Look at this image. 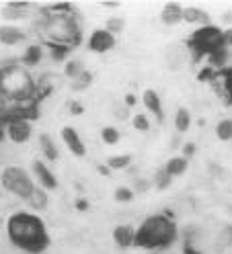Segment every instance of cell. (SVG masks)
<instances>
[{
	"instance_id": "obj_24",
	"label": "cell",
	"mask_w": 232,
	"mask_h": 254,
	"mask_svg": "<svg viewBox=\"0 0 232 254\" xmlns=\"http://www.w3.org/2000/svg\"><path fill=\"white\" fill-rule=\"evenodd\" d=\"M84 70H86L84 64L80 60H76V58L66 60V64H64V76L68 78V80H76V78H78Z\"/></svg>"
},
{
	"instance_id": "obj_18",
	"label": "cell",
	"mask_w": 232,
	"mask_h": 254,
	"mask_svg": "<svg viewBox=\"0 0 232 254\" xmlns=\"http://www.w3.org/2000/svg\"><path fill=\"white\" fill-rule=\"evenodd\" d=\"M183 21L189 23V25H210V12L199 8V6H185L183 8Z\"/></svg>"
},
{
	"instance_id": "obj_42",
	"label": "cell",
	"mask_w": 232,
	"mask_h": 254,
	"mask_svg": "<svg viewBox=\"0 0 232 254\" xmlns=\"http://www.w3.org/2000/svg\"><path fill=\"white\" fill-rule=\"evenodd\" d=\"M183 250H185V254H204V252H199V250H195L191 244H185L183 246Z\"/></svg>"
},
{
	"instance_id": "obj_26",
	"label": "cell",
	"mask_w": 232,
	"mask_h": 254,
	"mask_svg": "<svg viewBox=\"0 0 232 254\" xmlns=\"http://www.w3.org/2000/svg\"><path fill=\"white\" fill-rule=\"evenodd\" d=\"M152 185L156 187L158 190H166L168 187L173 185V177L168 174L164 168H158L156 172H154V179H152Z\"/></svg>"
},
{
	"instance_id": "obj_38",
	"label": "cell",
	"mask_w": 232,
	"mask_h": 254,
	"mask_svg": "<svg viewBox=\"0 0 232 254\" xmlns=\"http://www.w3.org/2000/svg\"><path fill=\"white\" fill-rule=\"evenodd\" d=\"M222 43H224V47L232 50V27H228L226 31H222Z\"/></svg>"
},
{
	"instance_id": "obj_30",
	"label": "cell",
	"mask_w": 232,
	"mask_h": 254,
	"mask_svg": "<svg viewBox=\"0 0 232 254\" xmlns=\"http://www.w3.org/2000/svg\"><path fill=\"white\" fill-rule=\"evenodd\" d=\"M92 84V74L88 70H84L76 80H72V90H86Z\"/></svg>"
},
{
	"instance_id": "obj_7",
	"label": "cell",
	"mask_w": 232,
	"mask_h": 254,
	"mask_svg": "<svg viewBox=\"0 0 232 254\" xmlns=\"http://www.w3.org/2000/svg\"><path fill=\"white\" fill-rule=\"evenodd\" d=\"M33 14V2L29 0H10L0 8V17L6 21H27Z\"/></svg>"
},
{
	"instance_id": "obj_20",
	"label": "cell",
	"mask_w": 232,
	"mask_h": 254,
	"mask_svg": "<svg viewBox=\"0 0 232 254\" xmlns=\"http://www.w3.org/2000/svg\"><path fill=\"white\" fill-rule=\"evenodd\" d=\"M162 168L171 174L173 179L175 177H183V174L187 172V168H189V160L187 158H183V156H173V158H168Z\"/></svg>"
},
{
	"instance_id": "obj_34",
	"label": "cell",
	"mask_w": 232,
	"mask_h": 254,
	"mask_svg": "<svg viewBox=\"0 0 232 254\" xmlns=\"http://www.w3.org/2000/svg\"><path fill=\"white\" fill-rule=\"evenodd\" d=\"M113 115H115V119H119V121H128V119H130V109H128L126 105H115V107H113Z\"/></svg>"
},
{
	"instance_id": "obj_23",
	"label": "cell",
	"mask_w": 232,
	"mask_h": 254,
	"mask_svg": "<svg viewBox=\"0 0 232 254\" xmlns=\"http://www.w3.org/2000/svg\"><path fill=\"white\" fill-rule=\"evenodd\" d=\"M132 154H115V156H109L107 158V168H109L111 172H115V170H126V168H130V164H132Z\"/></svg>"
},
{
	"instance_id": "obj_21",
	"label": "cell",
	"mask_w": 232,
	"mask_h": 254,
	"mask_svg": "<svg viewBox=\"0 0 232 254\" xmlns=\"http://www.w3.org/2000/svg\"><path fill=\"white\" fill-rule=\"evenodd\" d=\"M191 127V113L187 107H179L175 111V129L177 133H187Z\"/></svg>"
},
{
	"instance_id": "obj_36",
	"label": "cell",
	"mask_w": 232,
	"mask_h": 254,
	"mask_svg": "<svg viewBox=\"0 0 232 254\" xmlns=\"http://www.w3.org/2000/svg\"><path fill=\"white\" fill-rule=\"evenodd\" d=\"M181 152H183L181 156H183V158H187V160H189V158L197 152V144H193V141H187V144H183V146H181Z\"/></svg>"
},
{
	"instance_id": "obj_3",
	"label": "cell",
	"mask_w": 232,
	"mask_h": 254,
	"mask_svg": "<svg viewBox=\"0 0 232 254\" xmlns=\"http://www.w3.org/2000/svg\"><path fill=\"white\" fill-rule=\"evenodd\" d=\"M0 99L4 103H35L37 80L19 62L0 64Z\"/></svg>"
},
{
	"instance_id": "obj_25",
	"label": "cell",
	"mask_w": 232,
	"mask_h": 254,
	"mask_svg": "<svg viewBox=\"0 0 232 254\" xmlns=\"http://www.w3.org/2000/svg\"><path fill=\"white\" fill-rule=\"evenodd\" d=\"M101 139H103V144H107V146H115V144H119L121 133H119L117 127H113V125H105L103 129H101Z\"/></svg>"
},
{
	"instance_id": "obj_31",
	"label": "cell",
	"mask_w": 232,
	"mask_h": 254,
	"mask_svg": "<svg viewBox=\"0 0 232 254\" xmlns=\"http://www.w3.org/2000/svg\"><path fill=\"white\" fill-rule=\"evenodd\" d=\"M132 125H134L136 131H150V127H152L148 115H144V113L134 115V117H132Z\"/></svg>"
},
{
	"instance_id": "obj_46",
	"label": "cell",
	"mask_w": 232,
	"mask_h": 254,
	"mask_svg": "<svg viewBox=\"0 0 232 254\" xmlns=\"http://www.w3.org/2000/svg\"><path fill=\"white\" fill-rule=\"evenodd\" d=\"M230 144H232V137H230Z\"/></svg>"
},
{
	"instance_id": "obj_4",
	"label": "cell",
	"mask_w": 232,
	"mask_h": 254,
	"mask_svg": "<svg viewBox=\"0 0 232 254\" xmlns=\"http://www.w3.org/2000/svg\"><path fill=\"white\" fill-rule=\"evenodd\" d=\"M177 240V226L175 221L164 213H154L144 219L140 228L136 230V244L148 250H162L168 248Z\"/></svg>"
},
{
	"instance_id": "obj_11",
	"label": "cell",
	"mask_w": 232,
	"mask_h": 254,
	"mask_svg": "<svg viewBox=\"0 0 232 254\" xmlns=\"http://www.w3.org/2000/svg\"><path fill=\"white\" fill-rule=\"evenodd\" d=\"M212 86L216 88V92H218L220 97H224L232 105V68H224V70L214 72Z\"/></svg>"
},
{
	"instance_id": "obj_44",
	"label": "cell",
	"mask_w": 232,
	"mask_h": 254,
	"mask_svg": "<svg viewBox=\"0 0 232 254\" xmlns=\"http://www.w3.org/2000/svg\"><path fill=\"white\" fill-rule=\"evenodd\" d=\"M6 135H4V119L2 117H0V141H2Z\"/></svg>"
},
{
	"instance_id": "obj_8",
	"label": "cell",
	"mask_w": 232,
	"mask_h": 254,
	"mask_svg": "<svg viewBox=\"0 0 232 254\" xmlns=\"http://www.w3.org/2000/svg\"><path fill=\"white\" fill-rule=\"evenodd\" d=\"M62 139H64V144L66 148L72 152V156L76 158H84L86 156V144L82 141V135L78 133V129L72 125H64L62 127V131H60Z\"/></svg>"
},
{
	"instance_id": "obj_5",
	"label": "cell",
	"mask_w": 232,
	"mask_h": 254,
	"mask_svg": "<svg viewBox=\"0 0 232 254\" xmlns=\"http://www.w3.org/2000/svg\"><path fill=\"white\" fill-rule=\"evenodd\" d=\"M0 185H2V189L8 190L10 195L19 197L23 201L31 195V190L37 187L33 183V179H31V174L23 166H14V164L2 168V172H0Z\"/></svg>"
},
{
	"instance_id": "obj_29",
	"label": "cell",
	"mask_w": 232,
	"mask_h": 254,
	"mask_svg": "<svg viewBox=\"0 0 232 254\" xmlns=\"http://www.w3.org/2000/svg\"><path fill=\"white\" fill-rule=\"evenodd\" d=\"M134 197H136V193H134L130 187H117L115 193H113V199H115L117 203H132Z\"/></svg>"
},
{
	"instance_id": "obj_14",
	"label": "cell",
	"mask_w": 232,
	"mask_h": 254,
	"mask_svg": "<svg viewBox=\"0 0 232 254\" xmlns=\"http://www.w3.org/2000/svg\"><path fill=\"white\" fill-rule=\"evenodd\" d=\"M113 242L121 248H132L136 244V228L134 226H128V224H121V226H115L113 230Z\"/></svg>"
},
{
	"instance_id": "obj_37",
	"label": "cell",
	"mask_w": 232,
	"mask_h": 254,
	"mask_svg": "<svg viewBox=\"0 0 232 254\" xmlns=\"http://www.w3.org/2000/svg\"><path fill=\"white\" fill-rule=\"evenodd\" d=\"M74 207H76V211H88L90 203H88V199H84V197H78V199L74 201Z\"/></svg>"
},
{
	"instance_id": "obj_22",
	"label": "cell",
	"mask_w": 232,
	"mask_h": 254,
	"mask_svg": "<svg viewBox=\"0 0 232 254\" xmlns=\"http://www.w3.org/2000/svg\"><path fill=\"white\" fill-rule=\"evenodd\" d=\"M208 60H210V64L214 66V70L218 72V70H224L226 68V64H228V60H230V50L228 47H218V50H214L210 56H208Z\"/></svg>"
},
{
	"instance_id": "obj_35",
	"label": "cell",
	"mask_w": 232,
	"mask_h": 254,
	"mask_svg": "<svg viewBox=\"0 0 232 254\" xmlns=\"http://www.w3.org/2000/svg\"><path fill=\"white\" fill-rule=\"evenodd\" d=\"M150 185H152V183H150L148 179H136L132 190H134V193H146V190L150 189Z\"/></svg>"
},
{
	"instance_id": "obj_16",
	"label": "cell",
	"mask_w": 232,
	"mask_h": 254,
	"mask_svg": "<svg viewBox=\"0 0 232 254\" xmlns=\"http://www.w3.org/2000/svg\"><path fill=\"white\" fill-rule=\"evenodd\" d=\"M43 60V45L41 43H31L27 50H25V54L21 56V60H19V64L23 68H35V66H39V62Z\"/></svg>"
},
{
	"instance_id": "obj_1",
	"label": "cell",
	"mask_w": 232,
	"mask_h": 254,
	"mask_svg": "<svg viewBox=\"0 0 232 254\" xmlns=\"http://www.w3.org/2000/svg\"><path fill=\"white\" fill-rule=\"evenodd\" d=\"M6 236L12 246L29 254H41L50 246L48 228L33 211H14L6 221Z\"/></svg>"
},
{
	"instance_id": "obj_40",
	"label": "cell",
	"mask_w": 232,
	"mask_h": 254,
	"mask_svg": "<svg viewBox=\"0 0 232 254\" xmlns=\"http://www.w3.org/2000/svg\"><path fill=\"white\" fill-rule=\"evenodd\" d=\"M123 105H126L128 109H132L134 105H138V97H136V94H132V92H128L126 99H123Z\"/></svg>"
},
{
	"instance_id": "obj_19",
	"label": "cell",
	"mask_w": 232,
	"mask_h": 254,
	"mask_svg": "<svg viewBox=\"0 0 232 254\" xmlns=\"http://www.w3.org/2000/svg\"><path fill=\"white\" fill-rule=\"evenodd\" d=\"M160 19L164 25H177L183 21V6L179 2H166L160 10Z\"/></svg>"
},
{
	"instance_id": "obj_9",
	"label": "cell",
	"mask_w": 232,
	"mask_h": 254,
	"mask_svg": "<svg viewBox=\"0 0 232 254\" xmlns=\"http://www.w3.org/2000/svg\"><path fill=\"white\" fill-rule=\"evenodd\" d=\"M86 47L95 54H107L115 47V35H111L107 29H95L88 37Z\"/></svg>"
},
{
	"instance_id": "obj_28",
	"label": "cell",
	"mask_w": 232,
	"mask_h": 254,
	"mask_svg": "<svg viewBox=\"0 0 232 254\" xmlns=\"http://www.w3.org/2000/svg\"><path fill=\"white\" fill-rule=\"evenodd\" d=\"M105 29L109 31L111 35H119L121 31L126 29V19H123V17H109V19H107Z\"/></svg>"
},
{
	"instance_id": "obj_43",
	"label": "cell",
	"mask_w": 232,
	"mask_h": 254,
	"mask_svg": "<svg viewBox=\"0 0 232 254\" xmlns=\"http://www.w3.org/2000/svg\"><path fill=\"white\" fill-rule=\"evenodd\" d=\"M97 170L103 174V177H109V174H111V170L107 168V164H99V166H97Z\"/></svg>"
},
{
	"instance_id": "obj_15",
	"label": "cell",
	"mask_w": 232,
	"mask_h": 254,
	"mask_svg": "<svg viewBox=\"0 0 232 254\" xmlns=\"http://www.w3.org/2000/svg\"><path fill=\"white\" fill-rule=\"evenodd\" d=\"M25 203L29 205V209L33 213H39V211H45L50 207V195H48V190L45 189L35 187L33 190H31V195L25 199Z\"/></svg>"
},
{
	"instance_id": "obj_32",
	"label": "cell",
	"mask_w": 232,
	"mask_h": 254,
	"mask_svg": "<svg viewBox=\"0 0 232 254\" xmlns=\"http://www.w3.org/2000/svg\"><path fill=\"white\" fill-rule=\"evenodd\" d=\"M216 240H218V244H222V246H232V224H226V226H222V230H220V234L216 236Z\"/></svg>"
},
{
	"instance_id": "obj_6",
	"label": "cell",
	"mask_w": 232,
	"mask_h": 254,
	"mask_svg": "<svg viewBox=\"0 0 232 254\" xmlns=\"http://www.w3.org/2000/svg\"><path fill=\"white\" fill-rule=\"evenodd\" d=\"M189 50L193 54V60H199L202 56H210L214 50L222 47V29L210 25L197 27V31L189 37Z\"/></svg>"
},
{
	"instance_id": "obj_33",
	"label": "cell",
	"mask_w": 232,
	"mask_h": 254,
	"mask_svg": "<svg viewBox=\"0 0 232 254\" xmlns=\"http://www.w3.org/2000/svg\"><path fill=\"white\" fill-rule=\"evenodd\" d=\"M48 50H50L54 62H66L68 54L72 52V50H68V47H62V45H48Z\"/></svg>"
},
{
	"instance_id": "obj_12",
	"label": "cell",
	"mask_w": 232,
	"mask_h": 254,
	"mask_svg": "<svg viewBox=\"0 0 232 254\" xmlns=\"http://www.w3.org/2000/svg\"><path fill=\"white\" fill-rule=\"evenodd\" d=\"M23 41H27V31L25 29L12 25V23L0 25V43H2V45L14 47V45H19Z\"/></svg>"
},
{
	"instance_id": "obj_13",
	"label": "cell",
	"mask_w": 232,
	"mask_h": 254,
	"mask_svg": "<svg viewBox=\"0 0 232 254\" xmlns=\"http://www.w3.org/2000/svg\"><path fill=\"white\" fill-rule=\"evenodd\" d=\"M142 103H144V107H146L148 113L156 117V121H158V123H162V121H164L162 101H160V94H158L156 90H154V88H146V90L142 92Z\"/></svg>"
},
{
	"instance_id": "obj_2",
	"label": "cell",
	"mask_w": 232,
	"mask_h": 254,
	"mask_svg": "<svg viewBox=\"0 0 232 254\" xmlns=\"http://www.w3.org/2000/svg\"><path fill=\"white\" fill-rule=\"evenodd\" d=\"M35 31L45 45H62V47H68V50H74L82 37L80 14L76 8L66 14H48L39 10V19L35 21Z\"/></svg>"
},
{
	"instance_id": "obj_41",
	"label": "cell",
	"mask_w": 232,
	"mask_h": 254,
	"mask_svg": "<svg viewBox=\"0 0 232 254\" xmlns=\"http://www.w3.org/2000/svg\"><path fill=\"white\" fill-rule=\"evenodd\" d=\"M101 6H105V8H117L121 2H117V0H103V2H99Z\"/></svg>"
},
{
	"instance_id": "obj_27",
	"label": "cell",
	"mask_w": 232,
	"mask_h": 254,
	"mask_svg": "<svg viewBox=\"0 0 232 254\" xmlns=\"http://www.w3.org/2000/svg\"><path fill=\"white\" fill-rule=\"evenodd\" d=\"M216 137L220 141H230L232 137V119H220L216 123Z\"/></svg>"
},
{
	"instance_id": "obj_45",
	"label": "cell",
	"mask_w": 232,
	"mask_h": 254,
	"mask_svg": "<svg viewBox=\"0 0 232 254\" xmlns=\"http://www.w3.org/2000/svg\"><path fill=\"white\" fill-rule=\"evenodd\" d=\"M222 19H224V23H232V10H226L222 14Z\"/></svg>"
},
{
	"instance_id": "obj_17",
	"label": "cell",
	"mask_w": 232,
	"mask_h": 254,
	"mask_svg": "<svg viewBox=\"0 0 232 254\" xmlns=\"http://www.w3.org/2000/svg\"><path fill=\"white\" fill-rule=\"evenodd\" d=\"M37 141H39V150H41L45 160H48V162H56L58 158H60V150L56 146L54 137L50 133H39L37 135Z\"/></svg>"
},
{
	"instance_id": "obj_39",
	"label": "cell",
	"mask_w": 232,
	"mask_h": 254,
	"mask_svg": "<svg viewBox=\"0 0 232 254\" xmlns=\"http://www.w3.org/2000/svg\"><path fill=\"white\" fill-rule=\"evenodd\" d=\"M68 109H70L72 115H82V113H84V107H82V103H78V101H72V103L68 105Z\"/></svg>"
},
{
	"instance_id": "obj_10",
	"label": "cell",
	"mask_w": 232,
	"mask_h": 254,
	"mask_svg": "<svg viewBox=\"0 0 232 254\" xmlns=\"http://www.w3.org/2000/svg\"><path fill=\"white\" fill-rule=\"evenodd\" d=\"M31 168H33V177H35V181H37V187H41V189H45V190H56V189H58V177L52 172V168H50L48 162L33 160Z\"/></svg>"
}]
</instances>
